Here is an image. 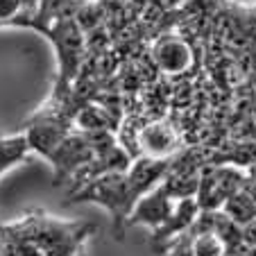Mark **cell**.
<instances>
[{"label": "cell", "instance_id": "cell-1", "mask_svg": "<svg viewBox=\"0 0 256 256\" xmlns=\"http://www.w3.org/2000/svg\"><path fill=\"white\" fill-rule=\"evenodd\" d=\"M174 156L168 159H154V156H136L127 170H116V172H106L100 177L86 182L84 186L70 190L68 202L82 204L93 202L100 204L104 211H109L114 222V236L122 240L127 232V222L138 204V200L145 193H150L154 186H159L166 179V174L172 168Z\"/></svg>", "mask_w": 256, "mask_h": 256}, {"label": "cell", "instance_id": "cell-2", "mask_svg": "<svg viewBox=\"0 0 256 256\" xmlns=\"http://www.w3.org/2000/svg\"><path fill=\"white\" fill-rule=\"evenodd\" d=\"M10 234L25 240H32L46 256H82L84 242L91 234H96V224L84 220H57L46 213H32V216L16 220V222L2 224Z\"/></svg>", "mask_w": 256, "mask_h": 256}, {"label": "cell", "instance_id": "cell-3", "mask_svg": "<svg viewBox=\"0 0 256 256\" xmlns=\"http://www.w3.org/2000/svg\"><path fill=\"white\" fill-rule=\"evenodd\" d=\"M247 170L238 166H204L200 177L198 202L202 211H218L245 184Z\"/></svg>", "mask_w": 256, "mask_h": 256}, {"label": "cell", "instance_id": "cell-4", "mask_svg": "<svg viewBox=\"0 0 256 256\" xmlns=\"http://www.w3.org/2000/svg\"><path fill=\"white\" fill-rule=\"evenodd\" d=\"M96 156L91 140L84 132H70L48 156L52 166V184L59 186L66 179H72L82 168H86Z\"/></svg>", "mask_w": 256, "mask_h": 256}, {"label": "cell", "instance_id": "cell-5", "mask_svg": "<svg viewBox=\"0 0 256 256\" xmlns=\"http://www.w3.org/2000/svg\"><path fill=\"white\" fill-rule=\"evenodd\" d=\"M136 148L143 156L168 159L182 152V132L168 118H156L136 132Z\"/></svg>", "mask_w": 256, "mask_h": 256}, {"label": "cell", "instance_id": "cell-6", "mask_svg": "<svg viewBox=\"0 0 256 256\" xmlns=\"http://www.w3.org/2000/svg\"><path fill=\"white\" fill-rule=\"evenodd\" d=\"M150 57L159 72H164L168 78H179L193 64V48L184 36L172 32H161L154 39Z\"/></svg>", "mask_w": 256, "mask_h": 256}, {"label": "cell", "instance_id": "cell-7", "mask_svg": "<svg viewBox=\"0 0 256 256\" xmlns=\"http://www.w3.org/2000/svg\"><path fill=\"white\" fill-rule=\"evenodd\" d=\"M200 213H202V208H200V202L195 195L193 198L177 200L172 216H170L161 227H156L154 232H152V242H150L152 250H154L156 254H164L170 247V242L177 240L182 234H186L193 227L195 220L200 218Z\"/></svg>", "mask_w": 256, "mask_h": 256}, {"label": "cell", "instance_id": "cell-8", "mask_svg": "<svg viewBox=\"0 0 256 256\" xmlns=\"http://www.w3.org/2000/svg\"><path fill=\"white\" fill-rule=\"evenodd\" d=\"M174 204H177V200L170 195V190L164 184L154 186L150 193H145L138 200V204L134 206V211L130 216L127 227H132V224H145V227H150L154 232L156 227H161L172 216Z\"/></svg>", "mask_w": 256, "mask_h": 256}, {"label": "cell", "instance_id": "cell-9", "mask_svg": "<svg viewBox=\"0 0 256 256\" xmlns=\"http://www.w3.org/2000/svg\"><path fill=\"white\" fill-rule=\"evenodd\" d=\"M30 152V143L25 134H16L10 138H0V174L7 172L12 166L20 164Z\"/></svg>", "mask_w": 256, "mask_h": 256}, {"label": "cell", "instance_id": "cell-10", "mask_svg": "<svg viewBox=\"0 0 256 256\" xmlns=\"http://www.w3.org/2000/svg\"><path fill=\"white\" fill-rule=\"evenodd\" d=\"M23 7L25 0H0V28H12Z\"/></svg>", "mask_w": 256, "mask_h": 256}, {"label": "cell", "instance_id": "cell-11", "mask_svg": "<svg viewBox=\"0 0 256 256\" xmlns=\"http://www.w3.org/2000/svg\"><path fill=\"white\" fill-rule=\"evenodd\" d=\"M0 256H12L10 247L5 245V240H2V238H0Z\"/></svg>", "mask_w": 256, "mask_h": 256}, {"label": "cell", "instance_id": "cell-12", "mask_svg": "<svg viewBox=\"0 0 256 256\" xmlns=\"http://www.w3.org/2000/svg\"><path fill=\"white\" fill-rule=\"evenodd\" d=\"M247 174H250V177H252V179H254V182H256V164H252L250 168H247Z\"/></svg>", "mask_w": 256, "mask_h": 256}, {"label": "cell", "instance_id": "cell-13", "mask_svg": "<svg viewBox=\"0 0 256 256\" xmlns=\"http://www.w3.org/2000/svg\"><path fill=\"white\" fill-rule=\"evenodd\" d=\"M91 2H104V0H91Z\"/></svg>", "mask_w": 256, "mask_h": 256}, {"label": "cell", "instance_id": "cell-14", "mask_svg": "<svg viewBox=\"0 0 256 256\" xmlns=\"http://www.w3.org/2000/svg\"><path fill=\"white\" fill-rule=\"evenodd\" d=\"M82 256H84V254H82Z\"/></svg>", "mask_w": 256, "mask_h": 256}]
</instances>
